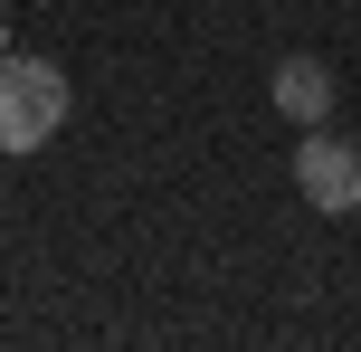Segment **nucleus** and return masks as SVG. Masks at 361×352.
Listing matches in <instances>:
<instances>
[{
	"label": "nucleus",
	"instance_id": "20e7f679",
	"mask_svg": "<svg viewBox=\"0 0 361 352\" xmlns=\"http://www.w3.org/2000/svg\"><path fill=\"white\" fill-rule=\"evenodd\" d=\"M0 57H10V19H0Z\"/></svg>",
	"mask_w": 361,
	"mask_h": 352
},
{
	"label": "nucleus",
	"instance_id": "f257e3e1",
	"mask_svg": "<svg viewBox=\"0 0 361 352\" xmlns=\"http://www.w3.org/2000/svg\"><path fill=\"white\" fill-rule=\"evenodd\" d=\"M67 76L48 67V57H0V152H38L57 143V124H67Z\"/></svg>",
	"mask_w": 361,
	"mask_h": 352
},
{
	"label": "nucleus",
	"instance_id": "f03ea898",
	"mask_svg": "<svg viewBox=\"0 0 361 352\" xmlns=\"http://www.w3.org/2000/svg\"><path fill=\"white\" fill-rule=\"evenodd\" d=\"M295 190H305V210H324V219L361 210V152L333 124H305V143H295Z\"/></svg>",
	"mask_w": 361,
	"mask_h": 352
},
{
	"label": "nucleus",
	"instance_id": "7ed1b4c3",
	"mask_svg": "<svg viewBox=\"0 0 361 352\" xmlns=\"http://www.w3.org/2000/svg\"><path fill=\"white\" fill-rule=\"evenodd\" d=\"M267 95H276V114L286 124H333V67L324 57H276V76H267Z\"/></svg>",
	"mask_w": 361,
	"mask_h": 352
}]
</instances>
